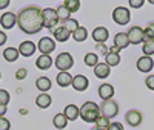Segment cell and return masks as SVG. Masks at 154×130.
<instances>
[{
    "label": "cell",
    "instance_id": "6da1fadb",
    "mask_svg": "<svg viewBox=\"0 0 154 130\" xmlns=\"http://www.w3.org/2000/svg\"><path fill=\"white\" fill-rule=\"evenodd\" d=\"M17 25L23 34L34 35L43 29V17L42 9L38 6H26L22 8L17 14Z\"/></svg>",
    "mask_w": 154,
    "mask_h": 130
},
{
    "label": "cell",
    "instance_id": "7a4b0ae2",
    "mask_svg": "<svg viewBox=\"0 0 154 130\" xmlns=\"http://www.w3.org/2000/svg\"><path fill=\"white\" fill-rule=\"evenodd\" d=\"M80 118L85 123L94 124L100 118V106L94 101H85L83 106L80 107Z\"/></svg>",
    "mask_w": 154,
    "mask_h": 130
},
{
    "label": "cell",
    "instance_id": "3957f363",
    "mask_svg": "<svg viewBox=\"0 0 154 130\" xmlns=\"http://www.w3.org/2000/svg\"><path fill=\"white\" fill-rule=\"evenodd\" d=\"M119 113V104L117 101L114 100H106V101H102L100 104V116H103V118H116Z\"/></svg>",
    "mask_w": 154,
    "mask_h": 130
},
{
    "label": "cell",
    "instance_id": "277c9868",
    "mask_svg": "<svg viewBox=\"0 0 154 130\" xmlns=\"http://www.w3.org/2000/svg\"><path fill=\"white\" fill-rule=\"evenodd\" d=\"M42 17H43V28H46L49 31H53L56 26H59L57 23H60L59 19H57V12H56L54 8H45V9H42Z\"/></svg>",
    "mask_w": 154,
    "mask_h": 130
},
{
    "label": "cell",
    "instance_id": "5b68a950",
    "mask_svg": "<svg viewBox=\"0 0 154 130\" xmlns=\"http://www.w3.org/2000/svg\"><path fill=\"white\" fill-rule=\"evenodd\" d=\"M56 68L60 72H69V69L74 64V58L69 52H60V54L56 57Z\"/></svg>",
    "mask_w": 154,
    "mask_h": 130
},
{
    "label": "cell",
    "instance_id": "8992f818",
    "mask_svg": "<svg viewBox=\"0 0 154 130\" xmlns=\"http://www.w3.org/2000/svg\"><path fill=\"white\" fill-rule=\"evenodd\" d=\"M112 20L117 23V25H120V26L128 25V23H130V20H131V12H130V9L125 8V6L114 8V9H112Z\"/></svg>",
    "mask_w": 154,
    "mask_h": 130
},
{
    "label": "cell",
    "instance_id": "52a82bcc",
    "mask_svg": "<svg viewBox=\"0 0 154 130\" xmlns=\"http://www.w3.org/2000/svg\"><path fill=\"white\" fill-rule=\"evenodd\" d=\"M126 35L130 40V45H140L145 40V29H142L140 26H131Z\"/></svg>",
    "mask_w": 154,
    "mask_h": 130
},
{
    "label": "cell",
    "instance_id": "ba28073f",
    "mask_svg": "<svg viewBox=\"0 0 154 130\" xmlns=\"http://www.w3.org/2000/svg\"><path fill=\"white\" fill-rule=\"evenodd\" d=\"M37 49L40 51L42 55H49L51 52H54V49H56L54 38H51V37H42L40 40H38Z\"/></svg>",
    "mask_w": 154,
    "mask_h": 130
},
{
    "label": "cell",
    "instance_id": "9c48e42d",
    "mask_svg": "<svg viewBox=\"0 0 154 130\" xmlns=\"http://www.w3.org/2000/svg\"><path fill=\"white\" fill-rule=\"evenodd\" d=\"M51 34H53V37L56 38V42H59V43H65V42H68V40H69V37H71V34L66 31V28H65L63 25L56 26V28L51 31Z\"/></svg>",
    "mask_w": 154,
    "mask_h": 130
},
{
    "label": "cell",
    "instance_id": "30bf717a",
    "mask_svg": "<svg viewBox=\"0 0 154 130\" xmlns=\"http://www.w3.org/2000/svg\"><path fill=\"white\" fill-rule=\"evenodd\" d=\"M0 25H2L3 29H12L17 25V16L14 12H5L0 17Z\"/></svg>",
    "mask_w": 154,
    "mask_h": 130
},
{
    "label": "cell",
    "instance_id": "8fae6325",
    "mask_svg": "<svg viewBox=\"0 0 154 130\" xmlns=\"http://www.w3.org/2000/svg\"><path fill=\"white\" fill-rule=\"evenodd\" d=\"M136 68H137L139 72L146 74V72H149V71L154 68V60H152L151 57H145V55H143V57H140V58L137 60Z\"/></svg>",
    "mask_w": 154,
    "mask_h": 130
},
{
    "label": "cell",
    "instance_id": "7c38bea8",
    "mask_svg": "<svg viewBox=\"0 0 154 130\" xmlns=\"http://www.w3.org/2000/svg\"><path fill=\"white\" fill-rule=\"evenodd\" d=\"M97 94L99 97L102 98V101H106V100H112L114 97V86L109 84V83H103V84H100L99 86V90H97Z\"/></svg>",
    "mask_w": 154,
    "mask_h": 130
},
{
    "label": "cell",
    "instance_id": "4fadbf2b",
    "mask_svg": "<svg viewBox=\"0 0 154 130\" xmlns=\"http://www.w3.org/2000/svg\"><path fill=\"white\" fill-rule=\"evenodd\" d=\"M35 49H37L35 43H32V42H29V40H25V42H22V43L19 45V54H20L22 57H26V58H28V57L34 55Z\"/></svg>",
    "mask_w": 154,
    "mask_h": 130
},
{
    "label": "cell",
    "instance_id": "5bb4252c",
    "mask_svg": "<svg viewBox=\"0 0 154 130\" xmlns=\"http://www.w3.org/2000/svg\"><path fill=\"white\" fill-rule=\"evenodd\" d=\"M91 35H93V40L99 45V43H106L108 37H109V32H108V29L105 28V26H97Z\"/></svg>",
    "mask_w": 154,
    "mask_h": 130
},
{
    "label": "cell",
    "instance_id": "9a60e30c",
    "mask_svg": "<svg viewBox=\"0 0 154 130\" xmlns=\"http://www.w3.org/2000/svg\"><path fill=\"white\" fill-rule=\"evenodd\" d=\"M72 87H74V90H77V92H85V90L88 89V86H89V81H88V78L85 77V75H75L74 78H72V84H71Z\"/></svg>",
    "mask_w": 154,
    "mask_h": 130
},
{
    "label": "cell",
    "instance_id": "2e32d148",
    "mask_svg": "<svg viewBox=\"0 0 154 130\" xmlns=\"http://www.w3.org/2000/svg\"><path fill=\"white\" fill-rule=\"evenodd\" d=\"M125 120H126V123L130 124L131 127H137V126L142 124L143 116H142V113H140L139 110H130V112H126Z\"/></svg>",
    "mask_w": 154,
    "mask_h": 130
},
{
    "label": "cell",
    "instance_id": "e0dca14e",
    "mask_svg": "<svg viewBox=\"0 0 154 130\" xmlns=\"http://www.w3.org/2000/svg\"><path fill=\"white\" fill-rule=\"evenodd\" d=\"M63 115L68 118V121H75L80 116V107L75 106V104H68V106H65Z\"/></svg>",
    "mask_w": 154,
    "mask_h": 130
},
{
    "label": "cell",
    "instance_id": "ac0fdd59",
    "mask_svg": "<svg viewBox=\"0 0 154 130\" xmlns=\"http://www.w3.org/2000/svg\"><path fill=\"white\" fill-rule=\"evenodd\" d=\"M111 74V68L108 66V64L103 61V63H99L97 66L94 68V75L99 78V80H105V78H108Z\"/></svg>",
    "mask_w": 154,
    "mask_h": 130
},
{
    "label": "cell",
    "instance_id": "d6986e66",
    "mask_svg": "<svg viewBox=\"0 0 154 130\" xmlns=\"http://www.w3.org/2000/svg\"><path fill=\"white\" fill-rule=\"evenodd\" d=\"M72 78L74 77L69 72H59L57 77H56V83L60 87H68V86L72 84Z\"/></svg>",
    "mask_w": 154,
    "mask_h": 130
},
{
    "label": "cell",
    "instance_id": "ffe728a7",
    "mask_svg": "<svg viewBox=\"0 0 154 130\" xmlns=\"http://www.w3.org/2000/svg\"><path fill=\"white\" fill-rule=\"evenodd\" d=\"M53 58H51V55H40V57H37L35 60V66L37 69H42V71H46L49 69L51 66H53Z\"/></svg>",
    "mask_w": 154,
    "mask_h": 130
},
{
    "label": "cell",
    "instance_id": "44dd1931",
    "mask_svg": "<svg viewBox=\"0 0 154 130\" xmlns=\"http://www.w3.org/2000/svg\"><path fill=\"white\" fill-rule=\"evenodd\" d=\"M35 87L40 90L42 94H46L48 90L53 87V83H51V80L48 77H38L37 81H35Z\"/></svg>",
    "mask_w": 154,
    "mask_h": 130
},
{
    "label": "cell",
    "instance_id": "7402d4cb",
    "mask_svg": "<svg viewBox=\"0 0 154 130\" xmlns=\"http://www.w3.org/2000/svg\"><path fill=\"white\" fill-rule=\"evenodd\" d=\"M114 46H117L119 49H125L126 46H130V40H128L126 32H119L114 37Z\"/></svg>",
    "mask_w": 154,
    "mask_h": 130
},
{
    "label": "cell",
    "instance_id": "603a6c76",
    "mask_svg": "<svg viewBox=\"0 0 154 130\" xmlns=\"http://www.w3.org/2000/svg\"><path fill=\"white\" fill-rule=\"evenodd\" d=\"M51 103H53V98H51L49 94H40V95L35 98V104H37V107H40V109L49 107Z\"/></svg>",
    "mask_w": 154,
    "mask_h": 130
},
{
    "label": "cell",
    "instance_id": "cb8c5ba5",
    "mask_svg": "<svg viewBox=\"0 0 154 130\" xmlns=\"http://www.w3.org/2000/svg\"><path fill=\"white\" fill-rule=\"evenodd\" d=\"M53 124H54L56 129L63 130V129L68 126V118H66L65 115H63V112H62V113H56L54 118H53Z\"/></svg>",
    "mask_w": 154,
    "mask_h": 130
},
{
    "label": "cell",
    "instance_id": "d4e9b609",
    "mask_svg": "<svg viewBox=\"0 0 154 130\" xmlns=\"http://www.w3.org/2000/svg\"><path fill=\"white\" fill-rule=\"evenodd\" d=\"M19 49H16V48H6L5 51H3V58L8 61V63H14L17 58H19Z\"/></svg>",
    "mask_w": 154,
    "mask_h": 130
},
{
    "label": "cell",
    "instance_id": "484cf974",
    "mask_svg": "<svg viewBox=\"0 0 154 130\" xmlns=\"http://www.w3.org/2000/svg\"><path fill=\"white\" fill-rule=\"evenodd\" d=\"M83 63L86 64L88 68H96L99 64V55L96 54V52H88V54L83 57Z\"/></svg>",
    "mask_w": 154,
    "mask_h": 130
},
{
    "label": "cell",
    "instance_id": "4316f807",
    "mask_svg": "<svg viewBox=\"0 0 154 130\" xmlns=\"http://www.w3.org/2000/svg\"><path fill=\"white\" fill-rule=\"evenodd\" d=\"M142 52L145 57H151L154 55V40H149V38H145L142 43Z\"/></svg>",
    "mask_w": 154,
    "mask_h": 130
},
{
    "label": "cell",
    "instance_id": "83f0119b",
    "mask_svg": "<svg viewBox=\"0 0 154 130\" xmlns=\"http://www.w3.org/2000/svg\"><path fill=\"white\" fill-rule=\"evenodd\" d=\"M56 12H57V19H59V22H62V23H65V22H68L71 17V12L63 6V5H60L59 8H56Z\"/></svg>",
    "mask_w": 154,
    "mask_h": 130
},
{
    "label": "cell",
    "instance_id": "f1b7e54d",
    "mask_svg": "<svg viewBox=\"0 0 154 130\" xmlns=\"http://www.w3.org/2000/svg\"><path fill=\"white\" fill-rule=\"evenodd\" d=\"M72 38L77 42V43H80V42H85L86 38H88V31L86 28H83V26H80L79 29H77L74 34H72Z\"/></svg>",
    "mask_w": 154,
    "mask_h": 130
},
{
    "label": "cell",
    "instance_id": "f546056e",
    "mask_svg": "<svg viewBox=\"0 0 154 130\" xmlns=\"http://www.w3.org/2000/svg\"><path fill=\"white\" fill-rule=\"evenodd\" d=\"M105 63L109 68L117 66V64L120 63V54H111V52H108V55L105 57Z\"/></svg>",
    "mask_w": 154,
    "mask_h": 130
},
{
    "label": "cell",
    "instance_id": "4dcf8cb0",
    "mask_svg": "<svg viewBox=\"0 0 154 130\" xmlns=\"http://www.w3.org/2000/svg\"><path fill=\"white\" fill-rule=\"evenodd\" d=\"M63 26H65V28H66V31L72 35L77 29H79L80 28V26H79V22H77L75 19H69L68 22H65V23H63Z\"/></svg>",
    "mask_w": 154,
    "mask_h": 130
},
{
    "label": "cell",
    "instance_id": "1f68e13d",
    "mask_svg": "<svg viewBox=\"0 0 154 130\" xmlns=\"http://www.w3.org/2000/svg\"><path fill=\"white\" fill-rule=\"evenodd\" d=\"M63 6H65L72 14V12H77L80 9V2H79V0H66V2L63 3Z\"/></svg>",
    "mask_w": 154,
    "mask_h": 130
},
{
    "label": "cell",
    "instance_id": "d6a6232c",
    "mask_svg": "<svg viewBox=\"0 0 154 130\" xmlns=\"http://www.w3.org/2000/svg\"><path fill=\"white\" fill-rule=\"evenodd\" d=\"M109 124H111V121H109L108 118H103V116H100V118H99V120L94 123V127H97V129H102V130H106Z\"/></svg>",
    "mask_w": 154,
    "mask_h": 130
},
{
    "label": "cell",
    "instance_id": "836d02e7",
    "mask_svg": "<svg viewBox=\"0 0 154 130\" xmlns=\"http://www.w3.org/2000/svg\"><path fill=\"white\" fill-rule=\"evenodd\" d=\"M9 100H11V97H9V94H8V90L0 89V104H3V106H8Z\"/></svg>",
    "mask_w": 154,
    "mask_h": 130
},
{
    "label": "cell",
    "instance_id": "e575fe53",
    "mask_svg": "<svg viewBox=\"0 0 154 130\" xmlns=\"http://www.w3.org/2000/svg\"><path fill=\"white\" fill-rule=\"evenodd\" d=\"M145 38H149V40H154V22L148 23L145 28Z\"/></svg>",
    "mask_w": 154,
    "mask_h": 130
},
{
    "label": "cell",
    "instance_id": "d590c367",
    "mask_svg": "<svg viewBox=\"0 0 154 130\" xmlns=\"http://www.w3.org/2000/svg\"><path fill=\"white\" fill-rule=\"evenodd\" d=\"M26 75H28V71L25 69V68H20V69H17V71H16V78H17L19 81L25 80V78H26Z\"/></svg>",
    "mask_w": 154,
    "mask_h": 130
},
{
    "label": "cell",
    "instance_id": "8d00e7d4",
    "mask_svg": "<svg viewBox=\"0 0 154 130\" xmlns=\"http://www.w3.org/2000/svg\"><path fill=\"white\" fill-rule=\"evenodd\" d=\"M9 129H11L9 120L3 118V116H0V130H9Z\"/></svg>",
    "mask_w": 154,
    "mask_h": 130
},
{
    "label": "cell",
    "instance_id": "74e56055",
    "mask_svg": "<svg viewBox=\"0 0 154 130\" xmlns=\"http://www.w3.org/2000/svg\"><path fill=\"white\" fill-rule=\"evenodd\" d=\"M96 49H97V52H100L102 55H108V52H109V49L106 48V45H103V43H99V45H96Z\"/></svg>",
    "mask_w": 154,
    "mask_h": 130
},
{
    "label": "cell",
    "instance_id": "f35d334b",
    "mask_svg": "<svg viewBox=\"0 0 154 130\" xmlns=\"http://www.w3.org/2000/svg\"><path fill=\"white\" fill-rule=\"evenodd\" d=\"M145 86L151 90H154V75H148L146 80H145Z\"/></svg>",
    "mask_w": 154,
    "mask_h": 130
},
{
    "label": "cell",
    "instance_id": "ab89813d",
    "mask_svg": "<svg viewBox=\"0 0 154 130\" xmlns=\"http://www.w3.org/2000/svg\"><path fill=\"white\" fill-rule=\"evenodd\" d=\"M106 130H123V124L122 123H111L109 126H108V129Z\"/></svg>",
    "mask_w": 154,
    "mask_h": 130
},
{
    "label": "cell",
    "instance_id": "60d3db41",
    "mask_svg": "<svg viewBox=\"0 0 154 130\" xmlns=\"http://www.w3.org/2000/svg\"><path fill=\"white\" fill-rule=\"evenodd\" d=\"M143 3H145L143 0H130V6H131V8H136V9L142 8Z\"/></svg>",
    "mask_w": 154,
    "mask_h": 130
},
{
    "label": "cell",
    "instance_id": "b9f144b4",
    "mask_svg": "<svg viewBox=\"0 0 154 130\" xmlns=\"http://www.w3.org/2000/svg\"><path fill=\"white\" fill-rule=\"evenodd\" d=\"M6 40H8V37H6V32L0 31V46H3V45L6 43Z\"/></svg>",
    "mask_w": 154,
    "mask_h": 130
},
{
    "label": "cell",
    "instance_id": "7bdbcfd3",
    "mask_svg": "<svg viewBox=\"0 0 154 130\" xmlns=\"http://www.w3.org/2000/svg\"><path fill=\"white\" fill-rule=\"evenodd\" d=\"M120 51H122V49H119L117 46H114V45L109 48V52H111V54H120Z\"/></svg>",
    "mask_w": 154,
    "mask_h": 130
},
{
    "label": "cell",
    "instance_id": "ee69618b",
    "mask_svg": "<svg viewBox=\"0 0 154 130\" xmlns=\"http://www.w3.org/2000/svg\"><path fill=\"white\" fill-rule=\"evenodd\" d=\"M9 6V0H0V9L8 8Z\"/></svg>",
    "mask_w": 154,
    "mask_h": 130
},
{
    "label": "cell",
    "instance_id": "f6af8a7d",
    "mask_svg": "<svg viewBox=\"0 0 154 130\" xmlns=\"http://www.w3.org/2000/svg\"><path fill=\"white\" fill-rule=\"evenodd\" d=\"M8 110V106H3V104H0V116H3Z\"/></svg>",
    "mask_w": 154,
    "mask_h": 130
},
{
    "label": "cell",
    "instance_id": "bcb514c9",
    "mask_svg": "<svg viewBox=\"0 0 154 130\" xmlns=\"http://www.w3.org/2000/svg\"><path fill=\"white\" fill-rule=\"evenodd\" d=\"M149 3H151V5H154V0H149Z\"/></svg>",
    "mask_w": 154,
    "mask_h": 130
},
{
    "label": "cell",
    "instance_id": "7dc6e473",
    "mask_svg": "<svg viewBox=\"0 0 154 130\" xmlns=\"http://www.w3.org/2000/svg\"><path fill=\"white\" fill-rule=\"evenodd\" d=\"M93 130H102V129H97V127H94V129H93Z\"/></svg>",
    "mask_w": 154,
    "mask_h": 130
},
{
    "label": "cell",
    "instance_id": "c3c4849f",
    "mask_svg": "<svg viewBox=\"0 0 154 130\" xmlns=\"http://www.w3.org/2000/svg\"><path fill=\"white\" fill-rule=\"evenodd\" d=\"M0 78H2V74H0Z\"/></svg>",
    "mask_w": 154,
    "mask_h": 130
}]
</instances>
